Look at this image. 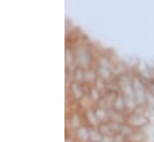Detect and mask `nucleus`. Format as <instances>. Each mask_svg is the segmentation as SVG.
<instances>
[{
    "label": "nucleus",
    "instance_id": "1",
    "mask_svg": "<svg viewBox=\"0 0 154 142\" xmlns=\"http://www.w3.org/2000/svg\"><path fill=\"white\" fill-rule=\"evenodd\" d=\"M75 59H77V66H80L82 68H90L93 63V56L90 48L85 44H79L75 50Z\"/></svg>",
    "mask_w": 154,
    "mask_h": 142
},
{
    "label": "nucleus",
    "instance_id": "2",
    "mask_svg": "<svg viewBox=\"0 0 154 142\" xmlns=\"http://www.w3.org/2000/svg\"><path fill=\"white\" fill-rule=\"evenodd\" d=\"M127 123H129L135 129H141L148 124V118L143 113L137 112L135 110V111L130 112L129 115H127Z\"/></svg>",
    "mask_w": 154,
    "mask_h": 142
},
{
    "label": "nucleus",
    "instance_id": "3",
    "mask_svg": "<svg viewBox=\"0 0 154 142\" xmlns=\"http://www.w3.org/2000/svg\"><path fill=\"white\" fill-rule=\"evenodd\" d=\"M69 93H71V96L73 97V99L75 102H80L86 96L84 85L80 84V82H78V81H74V80L69 84Z\"/></svg>",
    "mask_w": 154,
    "mask_h": 142
},
{
    "label": "nucleus",
    "instance_id": "4",
    "mask_svg": "<svg viewBox=\"0 0 154 142\" xmlns=\"http://www.w3.org/2000/svg\"><path fill=\"white\" fill-rule=\"evenodd\" d=\"M84 117H85V122L88 127H93V128H97L102 122L98 119L94 110L92 109H85L84 110Z\"/></svg>",
    "mask_w": 154,
    "mask_h": 142
},
{
    "label": "nucleus",
    "instance_id": "5",
    "mask_svg": "<svg viewBox=\"0 0 154 142\" xmlns=\"http://www.w3.org/2000/svg\"><path fill=\"white\" fill-rule=\"evenodd\" d=\"M75 139L78 142H88L90 141V127L87 124H82L75 129Z\"/></svg>",
    "mask_w": 154,
    "mask_h": 142
},
{
    "label": "nucleus",
    "instance_id": "6",
    "mask_svg": "<svg viewBox=\"0 0 154 142\" xmlns=\"http://www.w3.org/2000/svg\"><path fill=\"white\" fill-rule=\"evenodd\" d=\"M112 110L118 111V112H122V113H125V112H127L124 97H123V94H122L121 92L116 96L115 100H114V103H112Z\"/></svg>",
    "mask_w": 154,
    "mask_h": 142
},
{
    "label": "nucleus",
    "instance_id": "7",
    "mask_svg": "<svg viewBox=\"0 0 154 142\" xmlns=\"http://www.w3.org/2000/svg\"><path fill=\"white\" fill-rule=\"evenodd\" d=\"M74 63H77V59H75V53L73 48H66V68L68 69V67L71 68Z\"/></svg>",
    "mask_w": 154,
    "mask_h": 142
},
{
    "label": "nucleus",
    "instance_id": "8",
    "mask_svg": "<svg viewBox=\"0 0 154 142\" xmlns=\"http://www.w3.org/2000/svg\"><path fill=\"white\" fill-rule=\"evenodd\" d=\"M109 111L110 110L104 109L102 106H98V105L94 109V112H96V115H97V117H98V119L100 122H109L110 121L109 119Z\"/></svg>",
    "mask_w": 154,
    "mask_h": 142
},
{
    "label": "nucleus",
    "instance_id": "9",
    "mask_svg": "<svg viewBox=\"0 0 154 142\" xmlns=\"http://www.w3.org/2000/svg\"><path fill=\"white\" fill-rule=\"evenodd\" d=\"M73 78H74V81L84 84L85 82V68L77 66L74 68V71H73Z\"/></svg>",
    "mask_w": 154,
    "mask_h": 142
},
{
    "label": "nucleus",
    "instance_id": "10",
    "mask_svg": "<svg viewBox=\"0 0 154 142\" xmlns=\"http://www.w3.org/2000/svg\"><path fill=\"white\" fill-rule=\"evenodd\" d=\"M103 134L99 131L98 128L90 127V142H100L103 139Z\"/></svg>",
    "mask_w": 154,
    "mask_h": 142
},
{
    "label": "nucleus",
    "instance_id": "11",
    "mask_svg": "<svg viewBox=\"0 0 154 142\" xmlns=\"http://www.w3.org/2000/svg\"><path fill=\"white\" fill-rule=\"evenodd\" d=\"M153 92H154V91H153Z\"/></svg>",
    "mask_w": 154,
    "mask_h": 142
}]
</instances>
